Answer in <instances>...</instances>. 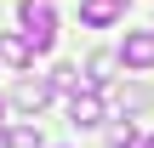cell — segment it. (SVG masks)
<instances>
[{
	"instance_id": "6da1fadb",
	"label": "cell",
	"mask_w": 154,
	"mask_h": 148,
	"mask_svg": "<svg viewBox=\"0 0 154 148\" xmlns=\"http://www.w3.org/2000/svg\"><path fill=\"white\" fill-rule=\"evenodd\" d=\"M17 23H23V34H29L34 57L57 46V11H51V0H23V6H17Z\"/></svg>"
},
{
	"instance_id": "7a4b0ae2",
	"label": "cell",
	"mask_w": 154,
	"mask_h": 148,
	"mask_svg": "<svg viewBox=\"0 0 154 148\" xmlns=\"http://www.w3.org/2000/svg\"><path fill=\"white\" fill-rule=\"evenodd\" d=\"M69 120H74L80 131L103 125V91H97V86H80V91H69Z\"/></svg>"
},
{
	"instance_id": "3957f363",
	"label": "cell",
	"mask_w": 154,
	"mask_h": 148,
	"mask_svg": "<svg viewBox=\"0 0 154 148\" xmlns=\"http://www.w3.org/2000/svg\"><path fill=\"white\" fill-rule=\"evenodd\" d=\"M114 57H120L126 68H137V74L154 68V29H131V34L120 40V51H114Z\"/></svg>"
},
{
	"instance_id": "277c9868",
	"label": "cell",
	"mask_w": 154,
	"mask_h": 148,
	"mask_svg": "<svg viewBox=\"0 0 154 148\" xmlns=\"http://www.w3.org/2000/svg\"><path fill=\"white\" fill-rule=\"evenodd\" d=\"M51 97H57V91H51V80H34V74L11 86V108H17V114H40Z\"/></svg>"
},
{
	"instance_id": "5b68a950",
	"label": "cell",
	"mask_w": 154,
	"mask_h": 148,
	"mask_svg": "<svg viewBox=\"0 0 154 148\" xmlns=\"http://www.w3.org/2000/svg\"><path fill=\"white\" fill-rule=\"evenodd\" d=\"M126 6H131V0H80V23H86V29H109V23L126 17Z\"/></svg>"
},
{
	"instance_id": "8992f818",
	"label": "cell",
	"mask_w": 154,
	"mask_h": 148,
	"mask_svg": "<svg viewBox=\"0 0 154 148\" xmlns=\"http://www.w3.org/2000/svg\"><path fill=\"white\" fill-rule=\"evenodd\" d=\"M0 63H11V68H29V63H34V46H29V34H0Z\"/></svg>"
},
{
	"instance_id": "52a82bcc",
	"label": "cell",
	"mask_w": 154,
	"mask_h": 148,
	"mask_svg": "<svg viewBox=\"0 0 154 148\" xmlns=\"http://www.w3.org/2000/svg\"><path fill=\"white\" fill-rule=\"evenodd\" d=\"M46 80H51V91H80V86H91V80H86V74L74 68V63H57V68H51Z\"/></svg>"
},
{
	"instance_id": "ba28073f",
	"label": "cell",
	"mask_w": 154,
	"mask_h": 148,
	"mask_svg": "<svg viewBox=\"0 0 154 148\" xmlns=\"http://www.w3.org/2000/svg\"><path fill=\"white\" fill-rule=\"evenodd\" d=\"M114 63H120L114 51H91V63H86V80H91V86H103V80H114Z\"/></svg>"
},
{
	"instance_id": "9c48e42d",
	"label": "cell",
	"mask_w": 154,
	"mask_h": 148,
	"mask_svg": "<svg viewBox=\"0 0 154 148\" xmlns=\"http://www.w3.org/2000/svg\"><path fill=\"white\" fill-rule=\"evenodd\" d=\"M149 103H154L149 86H120V114H143Z\"/></svg>"
},
{
	"instance_id": "30bf717a",
	"label": "cell",
	"mask_w": 154,
	"mask_h": 148,
	"mask_svg": "<svg viewBox=\"0 0 154 148\" xmlns=\"http://www.w3.org/2000/svg\"><path fill=\"white\" fill-rule=\"evenodd\" d=\"M6 148H46V143H40V131H34V125H17V131L6 137Z\"/></svg>"
},
{
	"instance_id": "8fae6325",
	"label": "cell",
	"mask_w": 154,
	"mask_h": 148,
	"mask_svg": "<svg viewBox=\"0 0 154 148\" xmlns=\"http://www.w3.org/2000/svg\"><path fill=\"white\" fill-rule=\"evenodd\" d=\"M143 137H137V125H114L109 131V148H137Z\"/></svg>"
},
{
	"instance_id": "7c38bea8",
	"label": "cell",
	"mask_w": 154,
	"mask_h": 148,
	"mask_svg": "<svg viewBox=\"0 0 154 148\" xmlns=\"http://www.w3.org/2000/svg\"><path fill=\"white\" fill-rule=\"evenodd\" d=\"M0 125H6V97H0Z\"/></svg>"
},
{
	"instance_id": "4fadbf2b",
	"label": "cell",
	"mask_w": 154,
	"mask_h": 148,
	"mask_svg": "<svg viewBox=\"0 0 154 148\" xmlns=\"http://www.w3.org/2000/svg\"><path fill=\"white\" fill-rule=\"evenodd\" d=\"M137 148H154V137H143V143H137Z\"/></svg>"
}]
</instances>
